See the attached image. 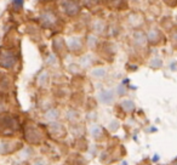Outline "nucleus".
Segmentation results:
<instances>
[{
	"label": "nucleus",
	"instance_id": "nucleus-1",
	"mask_svg": "<svg viewBox=\"0 0 177 165\" xmlns=\"http://www.w3.org/2000/svg\"><path fill=\"white\" fill-rule=\"evenodd\" d=\"M13 5L18 6V8H22L23 6V0H13Z\"/></svg>",
	"mask_w": 177,
	"mask_h": 165
},
{
	"label": "nucleus",
	"instance_id": "nucleus-2",
	"mask_svg": "<svg viewBox=\"0 0 177 165\" xmlns=\"http://www.w3.org/2000/svg\"><path fill=\"white\" fill-rule=\"evenodd\" d=\"M158 159H159V157H158V156H154V157H153V162H157Z\"/></svg>",
	"mask_w": 177,
	"mask_h": 165
}]
</instances>
